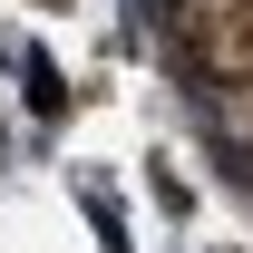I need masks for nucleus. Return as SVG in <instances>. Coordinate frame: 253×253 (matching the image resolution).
I'll list each match as a JSON object with an SVG mask.
<instances>
[{
	"label": "nucleus",
	"mask_w": 253,
	"mask_h": 253,
	"mask_svg": "<svg viewBox=\"0 0 253 253\" xmlns=\"http://www.w3.org/2000/svg\"><path fill=\"white\" fill-rule=\"evenodd\" d=\"M175 49L224 97H253V0H175Z\"/></svg>",
	"instance_id": "1"
},
{
	"label": "nucleus",
	"mask_w": 253,
	"mask_h": 253,
	"mask_svg": "<svg viewBox=\"0 0 253 253\" xmlns=\"http://www.w3.org/2000/svg\"><path fill=\"white\" fill-rule=\"evenodd\" d=\"M30 107H39V117H59V107H68V88H59V68H49V59H30Z\"/></svg>",
	"instance_id": "2"
},
{
	"label": "nucleus",
	"mask_w": 253,
	"mask_h": 253,
	"mask_svg": "<svg viewBox=\"0 0 253 253\" xmlns=\"http://www.w3.org/2000/svg\"><path fill=\"white\" fill-rule=\"evenodd\" d=\"M88 224H97V244H107V253H126V224H117V205H107V195H88Z\"/></svg>",
	"instance_id": "3"
},
{
	"label": "nucleus",
	"mask_w": 253,
	"mask_h": 253,
	"mask_svg": "<svg viewBox=\"0 0 253 253\" xmlns=\"http://www.w3.org/2000/svg\"><path fill=\"white\" fill-rule=\"evenodd\" d=\"M224 117H234V126H244V136H253V97H224Z\"/></svg>",
	"instance_id": "4"
}]
</instances>
